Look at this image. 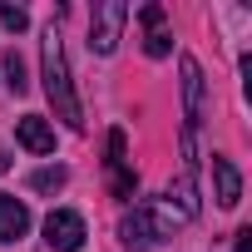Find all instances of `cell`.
Wrapping results in <instances>:
<instances>
[{"label":"cell","instance_id":"6da1fadb","mask_svg":"<svg viewBox=\"0 0 252 252\" xmlns=\"http://www.w3.org/2000/svg\"><path fill=\"white\" fill-rule=\"evenodd\" d=\"M40 55H45V60H40V79H45V94H50V104H55V119H64L69 129H84V109H79V94H74V84H69V64H64V45H60L55 25H50Z\"/></svg>","mask_w":252,"mask_h":252},{"label":"cell","instance_id":"7a4b0ae2","mask_svg":"<svg viewBox=\"0 0 252 252\" xmlns=\"http://www.w3.org/2000/svg\"><path fill=\"white\" fill-rule=\"evenodd\" d=\"M178 222H183V218H178L168 203H144V208H134V213H124L119 242L129 247V252H149V247H158L163 237H173Z\"/></svg>","mask_w":252,"mask_h":252},{"label":"cell","instance_id":"3957f363","mask_svg":"<svg viewBox=\"0 0 252 252\" xmlns=\"http://www.w3.org/2000/svg\"><path fill=\"white\" fill-rule=\"evenodd\" d=\"M124 20H129V5H124V0H99L94 20H89V50L94 55H114V45L124 35Z\"/></svg>","mask_w":252,"mask_h":252},{"label":"cell","instance_id":"277c9868","mask_svg":"<svg viewBox=\"0 0 252 252\" xmlns=\"http://www.w3.org/2000/svg\"><path fill=\"white\" fill-rule=\"evenodd\" d=\"M45 242H50L55 252H79V247H84V218H79L74 208H55V213L45 218Z\"/></svg>","mask_w":252,"mask_h":252},{"label":"cell","instance_id":"5b68a950","mask_svg":"<svg viewBox=\"0 0 252 252\" xmlns=\"http://www.w3.org/2000/svg\"><path fill=\"white\" fill-rule=\"evenodd\" d=\"M213 193H218V208H237L242 203V173L222 154H213Z\"/></svg>","mask_w":252,"mask_h":252},{"label":"cell","instance_id":"8992f818","mask_svg":"<svg viewBox=\"0 0 252 252\" xmlns=\"http://www.w3.org/2000/svg\"><path fill=\"white\" fill-rule=\"evenodd\" d=\"M183 114H188V129L203 119V64L193 55H183Z\"/></svg>","mask_w":252,"mask_h":252},{"label":"cell","instance_id":"52a82bcc","mask_svg":"<svg viewBox=\"0 0 252 252\" xmlns=\"http://www.w3.org/2000/svg\"><path fill=\"white\" fill-rule=\"evenodd\" d=\"M30 232V208L10 193H0V242H20Z\"/></svg>","mask_w":252,"mask_h":252},{"label":"cell","instance_id":"ba28073f","mask_svg":"<svg viewBox=\"0 0 252 252\" xmlns=\"http://www.w3.org/2000/svg\"><path fill=\"white\" fill-rule=\"evenodd\" d=\"M15 139H20V149H30V154H55V129H50L40 114H25V119L15 124Z\"/></svg>","mask_w":252,"mask_h":252},{"label":"cell","instance_id":"9c48e42d","mask_svg":"<svg viewBox=\"0 0 252 252\" xmlns=\"http://www.w3.org/2000/svg\"><path fill=\"white\" fill-rule=\"evenodd\" d=\"M5 84H10L15 94H25V89H30V79H25V60H20V50H5Z\"/></svg>","mask_w":252,"mask_h":252},{"label":"cell","instance_id":"30bf717a","mask_svg":"<svg viewBox=\"0 0 252 252\" xmlns=\"http://www.w3.org/2000/svg\"><path fill=\"white\" fill-rule=\"evenodd\" d=\"M64 178H69V173L55 163V168H40V173L30 178V188H35V193H55V188H64Z\"/></svg>","mask_w":252,"mask_h":252},{"label":"cell","instance_id":"8fae6325","mask_svg":"<svg viewBox=\"0 0 252 252\" xmlns=\"http://www.w3.org/2000/svg\"><path fill=\"white\" fill-rule=\"evenodd\" d=\"M134 188H139V173L129 163H119L114 168V198H134Z\"/></svg>","mask_w":252,"mask_h":252},{"label":"cell","instance_id":"7c38bea8","mask_svg":"<svg viewBox=\"0 0 252 252\" xmlns=\"http://www.w3.org/2000/svg\"><path fill=\"white\" fill-rule=\"evenodd\" d=\"M144 50H149L154 60H163V55L173 50V35H168V30H149V40H144Z\"/></svg>","mask_w":252,"mask_h":252},{"label":"cell","instance_id":"4fadbf2b","mask_svg":"<svg viewBox=\"0 0 252 252\" xmlns=\"http://www.w3.org/2000/svg\"><path fill=\"white\" fill-rule=\"evenodd\" d=\"M0 25H5V30H15V35H20V30L30 25V15H25L20 5H0Z\"/></svg>","mask_w":252,"mask_h":252},{"label":"cell","instance_id":"5bb4252c","mask_svg":"<svg viewBox=\"0 0 252 252\" xmlns=\"http://www.w3.org/2000/svg\"><path fill=\"white\" fill-rule=\"evenodd\" d=\"M139 20H144V30H163V5H144Z\"/></svg>","mask_w":252,"mask_h":252},{"label":"cell","instance_id":"9a60e30c","mask_svg":"<svg viewBox=\"0 0 252 252\" xmlns=\"http://www.w3.org/2000/svg\"><path fill=\"white\" fill-rule=\"evenodd\" d=\"M232 252H252V227H242V232L232 237Z\"/></svg>","mask_w":252,"mask_h":252}]
</instances>
